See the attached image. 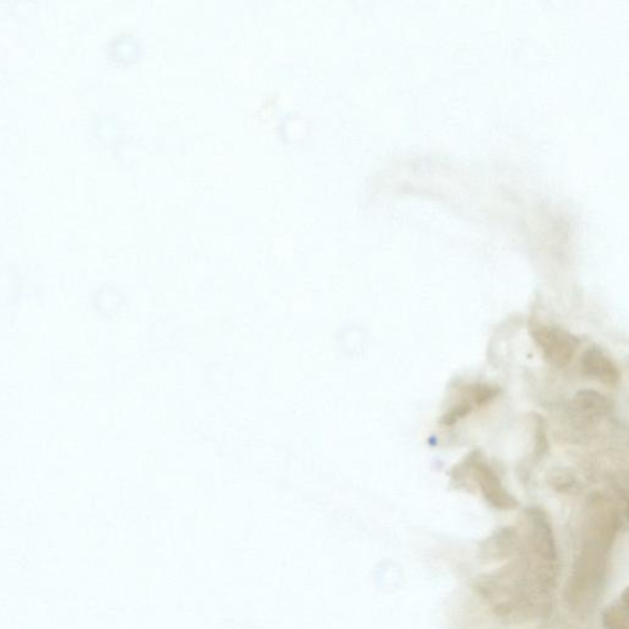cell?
<instances>
[{"label": "cell", "mask_w": 629, "mask_h": 629, "mask_svg": "<svg viewBox=\"0 0 629 629\" xmlns=\"http://www.w3.org/2000/svg\"><path fill=\"white\" fill-rule=\"evenodd\" d=\"M614 543V540L609 537L586 533L584 545L565 585V600L574 610H592L602 596Z\"/></svg>", "instance_id": "cell-1"}, {"label": "cell", "mask_w": 629, "mask_h": 629, "mask_svg": "<svg viewBox=\"0 0 629 629\" xmlns=\"http://www.w3.org/2000/svg\"><path fill=\"white\" fill-rule=\"evenodd\" d=\"M525 517L528 556L522 563L537 590L550 599L558 574V552L552 524L549 515L540 508L528 509Z\"/></svg>", "instance_id": "cell-2"}, {"label": "cell", "mask_w": 629, "mask_h": 629, "mask_svg": "<svg viewBox=\"0 0 629 629\" xmlns=\"http://www.w3.org/2000/svg\"><path fill=\"white\" fill-rule=\"evenodd\" d=\"M468 469L475 479L477 486L489 501L498 510H512L519 507L518 500L505 490L503 483L479 451H473L465 460Z\"/></svg>", "instance_id": "cell-3"}, {"label": "cell", "mask_w": 629, "mask_h": 629, "mask_svg": "<svg viewBox=\"0 0 629 629\" xmlns=\"http://www.w3.org/2000/svg\"><path fill=\"white\" fill-rule=\"evenodd\" d=\"M532 337L546 362L558 369L567 366L578 351V338L560 327H533Z\"/></svg>", "instance_id": "cell-4"}, {"label": "cell", "mask_w": 629, "mask_h": 629, "mask_svg": "<svg viewBox=\"0 0 629 629\" xmlns=\"http://www.w3.org/2000/svg\"><path fill=\"white\" fill-rule=\"evenodd\" d=\"M582 369L586 376L609 387H616L621 381V371L603 349L589 348L582 356Z\"/></svg>", "instance_id": "cell-5"}, {"label": "cell", "mask_w": 629, "mask_h": 629, "mask_svg": "<svg viewBox=\"0 0 629 629\" xmlns=\"http://www.w3.org/2000/svg\"><path fill=\"white\" fill-rule=\"evenodd\" d=\"M519 549V536L514 528L497 530L480 543V558L484 562H500L508 560Z\"/></svg>", "instance_id": "cell-6"}, {"label": "cell", "mask_w": 629, "mask_h": 629, "mask_svg": "<svg viewBox=\"0 0 629 629\" xmlns=\"http://www.w3.org/2000/svg\"><path fill=\"white\" fill-rule=\"evenodd\" d=\"M575 411L588 419H602L611 411L610 399L595 390H582L573 398Z\"/></svg>", "instance_id": "cell-7"}, {"label": "cell", "mask_w": 629, "mask_h": 629, "mask_svg": "<svg viewBox=\"0 0 629 629\" xmlns=\"http://www.w3.org/2000/svg\"><path fill=\"white\" fill-rule=\"evenodd\" d=\"M603 627L610 629L628 627V589L624 590L614 605L603 611Z\"/></svg>", "instance_id": "cell-8"}, {"label": "cell", "mask_w": 629, "mask_h": 629, "mask_svg": "<svg viewBox=\"0 0 629 629\" xmlns=\"http://www.w3.org/2000/svg\"><path fill=\"white\" fill-rule=\"evenodd\" d=\"M550 486L558 493H575L581 489V483L574 473L568 469H553L549 476Z\"/></svg>", "instance_id": "cell-9"}, {"label": "cell", "mask_w": 629, "mask_h": 629, "mask_svg": "<svg viewBox=\"0 0 629 629\" xmlns=\"http://www.w3.org/2000/svg\"><path fill=\"white\" fill-rule=\"evenodd\" d=\"M469 397L466 399L471 402L472 406H482L496 397L500 394V388L493 387V385L477 384L469 388Z\"/></svg>", "instance_id": "cell-10"}, {"label": "cell", "mask_w": 629, "mask_h": 629, "mask_svg": "<svg viewBox=\"0 0 629 629\" xmlns=\"http://www.w3.org/2000/svg\"><path fill=\"white\" fill-rule=\"evenodd\" d=\"M535 417V449H533V458L536 460H542L543 456L549 451V439H547L546 424L542 417Z\"/></svg>", "instance_id": "cell-11"}, {"label": "cell", "mask_w": 629, "mask_h": 629, "mask_svg": "<svg viewBox=\"0 0 629 629\" xmlns=\"http://www.w3.org/2000/svg\"><path fill=\"white\" fill-rule=\"evenodd\" d=\"M472 404H469L468 399H465V401L459 402L458 405H455L450 411L445 413V416L443 418H441V422H443L445 426H454V424L458 423L459 420L465 418L466 416H469V413L472 412Z\"/></svg>", "instance_id": "cell-12"}]
</instances>
